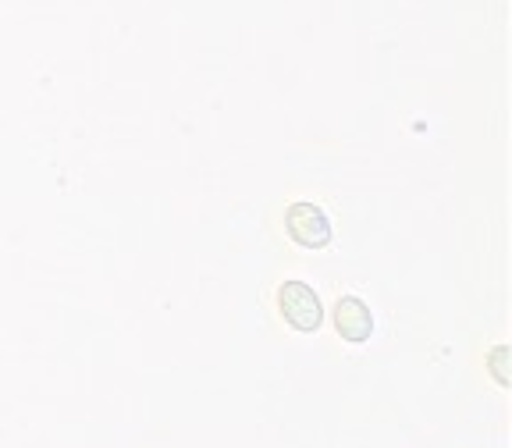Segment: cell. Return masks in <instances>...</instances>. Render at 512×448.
Segmentation results:
<instances>
[{"instance_id":"cell-1","label":"cell","mask_w":512,"mask_h":448,"mask_svg":"<svg viewBox=\"0 0 512 448\" xmlns=\"http://www.w3.org/2000/svg\"><path fill=\"white\" fill-rule=\"evenodd\" d=\"M278 310L288 328L303 331V335H313L324 324V303H320V296L306 281H285L278 288Z\"/></svg>"},{"instance_id":"cell-2","label":"cell","mask_w":512,"mask_h":448,"mask_svg":"<svg viewBox=\"0 0 512 448\" xmlns=\"http://www.w3.org/2000/svg\"><path fill=\"white\" fill-rule=\"evenodd\" d=\"M285 232H288V239L303 249H328L331 239H335L328 214H324L317 203H306V200L292 203V207L285 210Z\"/></svg>"},{"instance_id":"cell-3","label":"cell","mask_w":512,"mask_h":448,"mask_svg":"<svg viewBox=\"0 0 512 448\" xmlns=\"http://www.w3.org/2000/svg\"><path fill=\"white\" fill-rule=\"evenodd\" d=\"M335 331L342 342L363 345L374 335V313L360 296H342L335 303Z\"/></svg>"},{"instance_id":"cell-4","label":"cell","mask_w":512,"mask_h":448,"mask_svg":"<svg viewBox=\"0 0 512 448\" xmlns=\"http://www.w3.org/2000/svg\"><path fill=\"white\" fill-rule=\"evenodd\" d=\"M484 363H488L491 377H495L502 388H512V349H509V345H495Z\"/></svg>"}]
</instances>
